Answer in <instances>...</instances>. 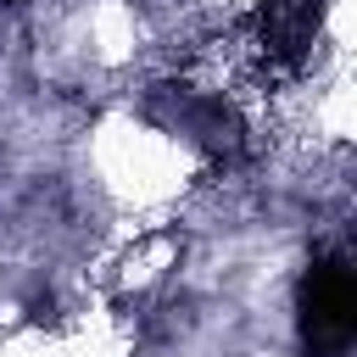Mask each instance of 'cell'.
<instances>
[{
	"mask_svg": "<svg viewBox=\"0 0 357 357\" xmlns=\"http://www.w3.org/2000/svg\"><path fill=\"white\" fill-rule=\"evenodd\" d=\"M312 28H318L312 0H273L268 17H262V39H268V50H273V56H290V61L312 45Z\"/></svg>",
	"mask_w": 357,
	"mask_h": 357,
	"instance_id": "2",
	"label": "cell"
},
{
	"mask_svg": "<svg viewBox=\"0 0 357 357\" xmlns=\"http://www.w3.org/2000/svg\"><path fill=\"white\" fill-rule=\"evenodd\" d=\"M296 318H301L307 357H340L357 340V279H351V262L340 251H324L307 262Z\"/></svg>",
	"mask_w": 357,
	"mask_h": 357,
	"instance_id": "1",
	"label": "cell"
}]
</instances>
